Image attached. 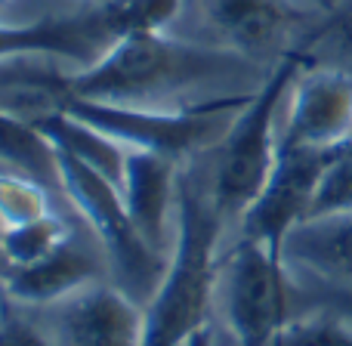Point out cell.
<instances>
[{
  "label": "cell",
  "mask_w": 352,
  "mask_h": 346,
  "mask_svg": "<svg viewBox=\"0 0 352 346\" xmlns=\"http://www.w3.org/2000/svg\"><path fill=\"white\" fill-rule=\"evenodd\" d=\"M294 297L297 285L285 257L241 235L226 244L210 318L223 322L232 346H272L297 316Z\"/></svg>",
  "instance_id": "6"
},
{
  "label": "cell",
  "mask_w": 352,
  "mask_h": 346,
  "mask_svg": "<svg viewBox=\"0 0 352 346\" xmlns=\"http://www.w3.org/2000/svg\"><path fill=\"white\" fill-rule=\"evenodd\" d=\"M281 257L291 272H303L322 285L352 288V213L300 223L287 235Z\"/></svg>",
  "instance_id": "14"
},
{
  "label": "cell",
  "mask_w": 352,
  "mask_h": 346,
  "mask_svg": "<svg viewBox=\"0 0 352 346\" xmlns=\"http://www.w3.org/2000/svg\"><path fill=\"white\" fill-rule=\"evenodd\" d=\"M0 167L28 173L62 195L59 152L31 121L0 109Z\"/></svg>",
  "instance_id": "16"
},
{
  "label": "cell",
  "mask_w": 352,
  "mask_h": 346,
  "mask_svg": "<svg viewBox=\"0 0 352 346\" xmlns=\"http://www.w3.org/2000/svg\"><path fill=\"white\" fill-rule=\"evenodd\" d=\"M10 300H6V291H3V285H0V322H3V316L10 312Z\"/></svg>",
  "instance_id": "27"
},
{
  "label": "cell",
  "mask_w": 352,
  "mask_h": 346,
  "mask_svg": "<svg viewBox=\"0 0 352 346\" xmlns=\"http://www.w3.org/2000/svg\"><path fill=\"white\" fill-rule=\"evenodd\" d=\"M179 173L182 164L152 152L130 149L121 176V201L133 226L158 254H170L179 223Z\"/></svg>",
  "instance_id": "13"
},
{
  "label": "cell",
  "mask_w": 352,
  "mask_h": 346,
  "mask_svg": "<svg viewBox=\"0 0 352 346\" xmlns=\"http://www.w3.org/2000/svg\"><path fill=\"white\" fill-rule=\"evenodd\" d=\"M182 0H111L72 6L34 19H0V62L53 59L72 72L96 65L124 34L136 28H164Z\"/></svg>",
  "instance_id": "3"
},
{
  "label": "cell",
  "mask_w": 352,
  "mask_h": 346,
  "mask_svg": "<svg viewBox=\"0 0 352 346\" xmlns=\"http://www.w3.org/2000/svg\"><path fill=\"white\" fill-rule=\"evenodd\" d=\"M316 291H312V297H318V306H328V310L340 312V316H346L352 322V288H337V285H322V281H316Z\"/></svg>",
  "instance_id": "23"
},
{
  "label": "cell",
  "mask_w": 352,
  "mask_h": 346,
  "mask_svg": "<svg viewBox=\"0 0 352 346\" xmlns=\"http://www.w3.org/2000/svg\"><path fill=\"white\" fill-rule=\"evenodd\" d=\"M250 99H254V93L250 96L223 99V102L198 105V109H186V111L130 109V105L72 99L59 111H72V115L84 118L87 124L105 130L127 149L161 155V158H170L176 164H192V161L210 155L223 142L232 121Z\"/></svg>",
  "instance_id": "8"
},
{
  "label": "cell",
  "mask_w": 352,
  "mask_h": 346,
  "mask_svg": "<svg viewBox=\"0 0 352 346\" xmlns=\"http://www.w3.org/2000/svg\"><path fill=\"white\" fill-rule=\"evenodd\" d=\"M300 50L312 62H328L352 72V0H340V6L316 25Z\"/></svg>",
  "instance_id": "21"
},
{
  "label": "cell",
  "mask_w": 352,
  "mask_h": 346,
  "mask_svg": "<svg viewBox=\"0 0 352 346\" xmlns=\"http://www.w3.org/2000/svg\"><path fill=\"white\" fill-rule=\"evenodd\" d=\"M78 3H87V6H99V3H111V0H78Z\"/></svg>",
  "instance_id": "29"
},
{
  "label": "cell",
  "mask_w": 352,
  "mask_h": 346,
  "mask_svg": "<svg viewBox=\"0 0 352 346\" xmlns=\"http://www.w3.org/2000/svg\"><path fill=\"white\" fill-rule=\"evenodd\" d=\"M59 171L62 198L99 244L109 263V279L146 306L164 279L167 257L158 254L133 226L115 182L65 155H59Z\"/></svg>",
  "instance_id": "7"
},
{
  "label": "cell",
  "mask_w": 352,
  "mask_h": 346,
  "mask_svg": "<svg viewBox=\"0 0 352 346\" xmlns=\"http://www.w3.org/2000/svg\"><path fill=\"white\" fill-rule=\"evenodd\" d=\"M62 204H65V198L56 188H50L47 182L0 167V226L3 229L34 223V219L59 210Z\"/></svg>",
  "instance_id": "18"
},
{
  "label": "cell",
  "mask_w": 352,
  "mask_h": 346,
  "mask_svg": "<svg viewBox=\"0 0 352 346\" xmlns=\"http://www.w3.org/2000/svg\"><path fill=\"white\" fill-rule=\"evenodd\" d=\"M229 244L219 207L213 201L207 155L179 173V223L167 269L155 297L146 303L142 346H188L210 328L219 260Z\"/></svg>",
  "instance_id": "2"
},
{
  "label": "cell",
  "mask_w": 352,
  "mask_h": 346,
  "mask_svg": "<svg viewBox=\"0 0 352 346\" xmlns=\"http://www.w3.org/2000/svg\"><path fill=\"white\" fill-rule=\"evenodd\" d=\"M80 229V219L72 223L65 217V210H53L47 217L34 219V223L16 226V229H3V241H0V250H3V266L6 272L12 269H25L34 266V263L47 260L53 250H59L74 232ZM6 279V275H3Z\"/></svg>",
  "instance_id": "17"
},
{
  "label": "cell",
  "mask_w": 352,
  "mask_h": 346,
  "mask_svg": "<svg viewBox=\"0 0 352 346\" xmlns=\"http://www.w3.org/2000/svg\"><path fill=\"white\" fill-rule=\"evenodd\" d=\"M0 241H3V226H0ZM3 275H6V266H3V250H0V285H3Z\"/></svg>",
  "instance_id": "28"
},
{
  "label": "cell",
  "mask_w": 352,
  "mask_h": 346,
  "mask_svg": "<svg viewBox=\"0 0 352 346\" xmlns=\"http://www.w3.org/2000/svg\"><path fill=\"white\" fill-rule=\"evenodd\" d=\"M53 346H142L146 306L111 279L93 281L59 303L37 310Z\"/></svg>",
  "instance_id": "10"
},
{
  "label": "cell",
  "mask_w": 352,
  "mask_h": 346,
  "mask_svg": "<svg viewBox=\"0 0 352 346\" xmlns=\"http://www.w3.org/2000/svg\"><path fill=\"white\" fill-rule=\"evenodd\" d=\"M324 12L303 0H182L167 31L275 68L297 53Z\"/></svg>",
  "instance_id": "5"
},
{
  "label": "cell",
  "mask_w": 352,
  "mask_h": 346,
  "mask_svg": "<svg viewBox=\"0 0 352 346\" xmlns=\"http://www.w3.org/2000/svg\"><path fill=\"white\" fill-rule=\"evenodd\" d=\"M269 74L272 68L186 41L167 28H136L124 34L96 65L68 74L62 105L84 99L130 109L186 111L250 96L266 84Z\"/></svg>",
  "instance_id": "1"
},
{
  "label": "cell",
  "mask_w": 352,
  "mask_h": 346,
  "mask_svg": "<svg viewBox=\"0 0 352 346\" xmlns=\"http://www.w3.org/2000/svg\"><path fill=\"white\" fill-rule=\"evenodd\" d=\"M16 6H19V0H0V19H12Z\"/></svg>",
  "instance_id": "25"
},
{
  "label": "cell",
  "mask_w": 352,
  "mask_h": 346,
  "mask_svg": "<svg viewBox=\"0 0 352 346\" xmlns=\"http://www.w3.org/2000/svg\"><path fill=\"white\" fill-rule=\"evenodd\" d=\"M102 279H109V263H105L99 244L93 241V235L87 232V226L80 223V229L47 260L6 272L3 291L12 306L37 312Z\"/></svg>",
  "instance_id": "12"
},
{
  "label": "cell",
  "mask_w": 352,
  "mask_h": 346,
  "mask_svg": "<svg viewBox=\"0 0 352 346\" xmlns=\"http://www.w3.org/2000/svg\"><path fill=\"white\" fill-rule=\"evenodd\" d=\"M0 346H53V343L43 334L41 325L19 316L16 306H10V312L0 322Z\"/></svg>",
  "instance_id": "22"
},
{
  "label": "cell",
  "mask_w": 352,
  "mask_h": 346,
  "mask_svg": "<svg viewBox=\"0 0 352 346\" xmlns=\"http://www.w3.org/2000/svg\"><path fill=\"white\" fill-rule=\"evenodd\" d=\"M272 346H352V322L328 306L294 316Z\"/></svg>",
  "instance_id": "19"
},
{
  "label": "cell",
  "mask_w": 352,
  "mask_h": 346,
  "mask_svg": "<svg viewBox=\"0 0 352 346\" xmlns=\"http://www.w3.org/2000/svg\"><path fill=\"white\" fill-rule=\"evenodd\" d=\"M306 59L309 56L303 50L281 59L272 68L266 84L254 93V99L238 111L223 142L207 155L213 201H217L219 217L229 229V241L275 171L281 105H285V96L291 90V80L306 65Z\"/></svg>",
  "instance_id": "4"
},
{
  "label": "cell",
  "mask_w": 352,
  "mask_h": 346,
  "mask_svg": "<svg viewBox=\"0 0 352 346\" xmlns=\"http://www.w3.org/2000/svg\"><path fill=\"white\" fill-rule=\"evenodd\" d=\"M188 346H213L210 328H207V331H201V334H198V337H192V343H188Z\"/></svg>",
  "instance_id": "26"
},
{
  "label": "cell",
  "mask_w": 352,
  "mask_h": 346,
  "mask_svg": "<svg viewBox=\"0 0 352 346\" xmlns=\"http://www.w3.org/2000/svg\"><path fill=\"white\" fill-rule=\"evenodd\" d=\"M352 142V72L312 62L297 72L281 105L278 149L337 152Z\"/></svg>",
  "instance_id": "9"
},
{
  "label": "cell",
  "mask_w": 352,
  "mask_h": 346,
  "mask_svg": "<svg viewBox=\"0 0 352 346\" xmlns=\"http://www.w3.org/2000/svg\"><path fill=\"white\" fill-rule=\"evenodd\" d=\"M303 3H309L312 10H318V12H324V16H328L331 10H337V6H340V0H303Z\"/></svg>",
  "instance_id": "24"
},
{
  "label": "cell",
  "mask_w": 352,
  "mask_h": 346,
  "mask_svg": "<svg viewBox=\"0 0 352 346\" xmlns=\"http://www.w3.org/2000/svg\"><path fill=\"white\" fill-rule=\"evenodd\" d=\"M352 213V142L337 149L328 158L322 176H318L316 195L309 204V217L306 219H322V217H349Z\"/></svg>",
  "instance_id": "20"
},
{
  "label": "cell",
  "mask_w": 352,
  "mask_h": 346,
  "mask_svg": "<svg viewBox=\"0 0 352 346\" xmlns=\"http://www.w3.org/2000/svg\"><path fill=\"white\" fill-rule=\"evenodd\" d=\"M34 127L53 142V149L59 155L90 167L115 186H121L130 149L124 142H118L115 136L87 124L84 118L72 115V111H50V115L37 118Z\"/></svg>",
  "instance_id": "15"
},
{
  "label": "cell",
  "mask_w": 352,
  "mask_h": 346,
  "mask_svg": "<svg viewBox=\"0 0 352 346\" xmlns=\"http://www.w3.org/2000/svg\"><path fill=\"white\" fill-rule=\"evenodd\" d=\"M334 152H306V149H278V161L260 198L250 204L235 235L254 238L263 248L281 257L285 241L300 223L309 217L318 176ZM232 235V238H235Z\"/></svg>",
  "instance_id": "11"
}]
</instances>
